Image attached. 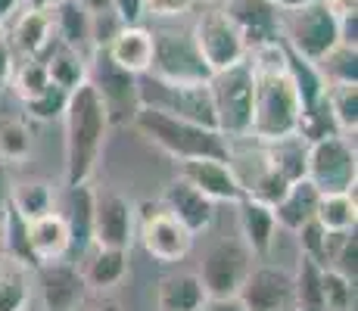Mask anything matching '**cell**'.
<instances>
[{"instance_id":"1","label":"cell","mask_w":358,"mask_h":311,"mask_svg":"<svg viewBox=\"0 0 358 311\" xmlns=\"http://www.w3.org/2000/svg\"><path fill=\"white\" fill-rule=\"evenodd\" d=\"M250 75H252V119L250 140L274 143L299 134L306 119V100L293 78L290 57L284 41L250 47Z\"/></svg>"},{"instance_id":"2","label":"cell","mask_w":358,"mask_h":311,"mask_svg":"<svg viewBox=\"0 0 358 311\" xmlns=\"http://www.w3.org/2000/svg\"><path fill=\"white\" fill-rule=\"evenodd\" d=\"M109 115L100 94L91 81L69 91L63 109V131H66V187H81L91 181L94 168L100 162L103 143L109 134Z\"/></svg>"},{"instance_id":"3","label":"cell","mask_w":358,"mask_h":311,"mask_svg":"<svg viewBox=\"0 0 358 311\" xmlns=\"http://www.w3.org/2000/svg\"><path fill=\"white\" fill-rule=\"evenodd\" d=\"M131 122L153 147H159L175 162H184V159H224L228 162V137H222L215 128H203V124L153 113V109H137Z\"/></svg>"},{"instance_id":"4","label":"cell","mask_w":358,"mask_h":311,"mask_svg":"<svg viewBox=\"0 0 358 311\" xmlns=\"http://www.w3.org/2000/svg\"><path fill=\"white\" fill-rule=\"evenodd\" d=\"M212 109H215V128L228 140H246L252 119V75L250 62H237L231 68L212 72L209 78Z\"/></svg>"},{"instance_id":"5","label":"cell","mask_w":358,"mask_h":311,"mask_svg":"<svg viewBox=\"0 0 358 311\" xmlns=\"http://www.w3.org/2000/svg\"><path fill=\"white\" fill-rule=\"evenodd\" d=\"M306 181L318 193H349L358 181L355 140L340 134H324L308 140Z\"/></svg>"},{"instance_id":"6","label":"cell","mask_w":358,"mask_h":311,"mask_svg":"<svg viewBox=\"0 0 358 311\" xmlns=\"http://www.w3.org/2000/svg\"><path fill=\"white\" fill-rule=\"evenodd\" d=\"M150 34H153V62H150L147 75L169 81V85H203L212 78L190 31L150 29Z\"/></svg>"},{"instance_id":"7","label":"cell","mask_w":358,"mask_h":311,"mask_svg":"<svg viewBox=\"0 0 358 311\" xmlns=\"http://www.w3.org/2000/svg\"><path fill=\"white\" fill-rule=\"evenodd\" d=\"M190 34H194V44L203 62L209 66V72H222V68H231L250 57V44H246L243 31L222 6L206 10L190 29Z\"/></svg>"},{"instance_id":"8","label":"cell","mask_w":358,"mask_h":311,"mask_svg":"<svg viewBox=\"0 0 358 311\" xmlns=\"http://www.w3.org/2000/svg\"><path fill=\"white\" fill-rule=\"evenodd\" d=\"M284 47L290 53H296L299 59L306 62H321L340 44L336 38V19L324 10V3H312V6H302V10H293V13H284Z\"/></svg>"},{"instance_id":"9","label":"cell","mask_w":358,"mask_h":311,"mask_svg":"<svg viewBox=\"0 0 358 311\" xmlns=\"http://www.w3.org/2000/svg\"><path fill=\"white\" fill-rule=\"evenodd\" d=\"M137 240H141L143 252L153 261H159V265H178V261H184L190 255L196 237L171 215V212H165L162 205L156 203L153 209L141 215Z\"/></svg>"},{"instance_id":"10","label":"cell","mask_w":358,"mask_h":311,"mask_svg":"<svg viewBox=\"0 0 358 311\" xmlns=\"http://www.w3.org/2000/svg\"><path fill=\"white\" fill-rule=\"evenodd\" d=\"M252 268V252L240 240H224L212 246L199 268V280L209 299H237L240 283L246 280Z\"/></svg>"},{"instance_id":"11","label":"cell","mask_w":358,"mask_h":311,"mask_svg":"<svg viewBox=\"0 0 358 311\" xmlns=\"http://www.w3.org/2000/svg\"><path fill=\"white\" fill-rule=\"evenodd\" d=\"M87 81H91L94 91L100 94L109 122L134 119V113H137V78L128 75V72H122L119 66H113L103 50H94L91 57H87Z\"/></svg>"},{"instance_id":"12","label":"cell","mask_w":358,"mask_h":311,"mask_svg":"<svg viewBox=\"0 0 358 311\" xmlns=\"http://www.w3.org/2000/svg\"><path fill=\"white\" fill-rule=\"evenodd\" d=\"M237 302L246 311H296L293 271L280 265H252L240 283Z\"/></svg>"},{"instance_id":"13","label":"cell","mask_w":358,"mask_h":311,"mask_svg":"<svg viewBox=\"0 0 358 311\" xmlns=\"http://www.w3.org/2000/svg\"><path fill=\"white\" fill-rule=\"evenodd\" d=\"M134 240V205L122 193H94L91 246L128 252Z\"/></svg>"},{"instance_id":"14","label":"cell","mask_w":358,"mask_h":311,"mask_svg":"<svg viewBox=\"0 0 358 311\" xmlns=\"http://www.w3.org/2000/svg\"><path fill=\"white\" fill-rule=\"evenodd\" d=\"M34 299L44 311H75L87 299L85 277L69 261L34 268Z\"/></svg>"},{"instance_id":"15","label":"cell","mask_w":358,"mask_h":311,"mask_svg":"<svg viewBox=\"0 0 358 311\" xmlns=\"http://www.w3.org/2000/svg\"><path fill=\"white\" fill-rule=\"evenodd\" d=\"M22 240H25V255L31 265H53V261H66L72 252V227L63 212H47V215L25 221L22 224Z\"/></svg>"},{"instance_id":"16","label":"cell","mask_w":358,"mask_h":311,"mask_svg":"<svg viewBox=\"0 0 358 311\" xmlns=\"http://www.w3.org/2000/svg\"><path fill=\"white\" fill-rule=\"evenodd\" d=\"M175 171L181 181H187L212 203H240L243 199V190L224 159H184V162H175Z\"/></svg>"},{"instance_id":"17","label":"cell","mask_w":358,"mask_h":311,"mask_svg":"<svg viewBox=\"0 0 358 311\" xmlns=\"http://www.w3.org/2000/svg\"><path fill=\"white\" fill-rule=\"evenodd\" d=\"M13 50H19L25 59H41L53 44H57V34H53V13L50 6H29L16 13V19L10 22V41Z\"/></svg>"},{"instance_id":"18","label":"cell","mask_w":358,"mask_h":311,"mask_svg":"<svg viewBox=\"0 0 358 311\" xmlns=\"http://www.w3.org/2000/svg\"><path fill=\"white\" fill-rule=\"evenodd\" d=\"M103 53H106L109 62L119 66L122 72L141 78V75L150 72V62H153V34H150V29H143V25H122V29L106 41Z\"/></svg>"},{"instance_id":"19","label":"cell","mask_w":358,"mask_h":311,"mask_svg":"<svg viewBox=\"0 0 358 311\" xmlns=\"http://www.w3.org/2000/svg\"><path fill=\"white\" fill-rule=\"evenodd\" d=\"M159 205L165 212H171V215L181 221L194 237L203 233V231H209L212 221H215V203L206 199L203 193L194 190V187H190L187 181H181V178H175V181L162 190Z\"/></svg>"},{"instance_id":"20","label":"cell","mask_w":358,"mask_h":311,"mask_svg":"<svg viewBox=\"0 0 358 311\" xmlns=\"http://www.w3.org/2000/svg\"><path fill=\"white\" fill-rule=\"evenodd\" d=\"M224 10L231 13V19L240 25L246 44L259 47V44H271V41H280V10L268 0H228Z\"/></svg>"},{"instance_id":"21","label":"cell","mask_w":358,"mask_h":311,"mask_svg":"<svg viewBox=\"0 0 358 311\" xmlns=\"http://www.w3.org/2000/svg\"><path fill=\"white\" fill-rule=\"evenodd\" d=\"M237 205V231H240V243L250 249L252 255L265 259L271 252L274 240H278V221H274L271 205L256 203V199L243 196Z\"/></svg>"},{"instance_id":"22","label":"cell","mask_w":358,"mask_h":311,"mask_svg":"<svg viewBox=\"0 0 358 311\" xmlns=\"http://www.w3.org/2000/svg\"><path fill=\"white\" fill-rule=\"evenodd\" d=\"M34 302V265L0 252V311H25Z\"/></svg>"},{"instance_id":"23","label":"cell","mask_w":358,"mask_h":311,"mask_svg":"<svg viewBox=\"0 0 358 311\" xmlns=\"http://www.w3.org/2000/svg\"><path fill=\"white\" fill-rule=\"evenodd\" d=\"M206 289L196 271H175L156 287V308L159 311H199L206 305Z\"/></svg>"},{"instance_id":"24","label":"cell","mask_w":358,"mask_h":311,"mask_svg":"<svg viewBox=\"0 0 358 311\" xmlns=\"http://www.w3.org/2000/svg\"><path fill=\"white\" fill-rule=\"evenodd\" d=\"M53 13V34H57L59 44L72 47V50L85 53L87 47L94 50V16L85 10V6H78L75 0H57V3L50 6Z\"/></svg>"},{"instance_id":"25","label":"cell","mask_w":358,"mask_h":311,"mask_svg":"<svg viewBox=\"0 0 358 311\" xmlns=\"http://www.w3.org/2000/svg\"><path fill=\"white\" fill-rule=\"evenodd\" d=\"M318 196H321V193L315 190L306 178L293 181L290 187H287L284 196H280V203L271 205L274 221H278V231L296 233L302 224H308V221L315 218V209H318Z\"/></svg>"},{"instance_id":"26","label":"cell","mask_w":358,"mask_h":311,"mask_svg":"<svg viewBox=\"0 0 358 311\" xmlns=\"http://www.w3.org/2000/svg\"><path fill=\"white\" fill-rule=\"evenodd\" d=\"M321 103H324L330 128H334L340 137L355 140V131H358V85H352V81H330V85H324Z\"/></svg>"},{"instance_id":"27","label":"cell","mask_w":358,"mask_h":311,"mask_svg":"<svg viewBox=\"0 0 358 311\" xmlns=\"http://www.w3.org/2000/svg\"><path fill=\"white\" fill-rule=\"evenodd\" d=\"M41 59H44L50 81L57 87H63V91H75L78 85L87 81V53H78L57 41Z\"/></svg>"},{"instance_id":"28","label":"cell","mask_w":358,"mask_h":311,"mask_svg":"<svg viewBox=\"0 0 358 311\" xmlns=\"http://www.w3.org/2000/svg\"><path fill=\"white\" fill-rule=\"evenodd\" d=\"M315 221L324 233H352L358 221V205H355V190L349 193H321Z\"/></svg>"},{"instance_id":"29","label":"cell","mask_w":358,"mask_h":311,"mask_svg":"<svg viewBox=\"0 0 358 311\" xmlns=\"http://www.w3.org/2000/svg\"><path fill=\"white\" fill-rule=\"evenodd\" d=\"M128 271V252L122 249H94L87 268L81 271L85 277V287L94 289V293H106V289L119 287L122 277Z\"/></svg>"},{"instance_id":"30","label":"cell","mask_w":358,"mask_h":311,"mask_svg":"<svg viewBox=\"0 0 358 311\" xmlns=\"http://www.w3.org/2000/svg\"><path fill=\"white\" fill-rule=\"evenodd\" d=\"M268 156V165L284 178L287 184L299 181L306 178V153H308V140L302 134L284 137V140H274V143H262Z\"/></svg>"},{"instance_id":"31","label":"cell","mask_w":358,"mask_h":311,"mask_svg":"<svg viewBox=\"0 0 358 311\" xmlns=\"http://www.w3.org/2000/svg\"><path fill=\"white\" fill-rule=\"evenodd\" d=\"M53 190L50 184L44 181H19V184H10V212L16 215L19 221H34L47 212H53Z\"/></svg>"},{"instance_id":"32","label":"cell","mask_w":358,"mask_h":311,"mask_svg":"<svg viewBox=\"0 0 358 311\" xmlns=\"http://www.w3.org/2000/svg\"><path fill=\"white\" fill-rule=\"evenodd\" d=\"M324 268L318 261L299 255V265L293 271V293H296V311H324V287H321Z\"/></svg>"},{"instance_id":"33","label":"cell","mask_w":358,"mask_h":311,"mask_svg":"<svg viewBox=\"0 0 358 311\" xmlns=\"http://www.w3.org/2000/svg\"><path fill=\"white\" fill-rule=\"evenodd\" d=\"M31 150L29 124L16 115H0V162H22Z\"/></svg>"},{"instance_id":"34","label":"cell","mask_w":358,"mask_h":311,"mask_svg":"<svg viewBox=\"0 0 358 311\" xmlns=\"http://www.w3.org/2000/svg\"><path fill=\"white\" fill-rule=\"evenodd\" d=\"M69 199H72V215H66L69 227H72V246L85 249L91 243V209H94V190H87V184L69 187Z\"/></svg>"},{"instance_id":"35","label":"cell","mask_w":358,"mask_h":311,"mask_svg":"<svg viewBox=\"0 0 358 311\" xmlns=\"http://www.w3.org/2000/svg\"><path fill=\"white\" fill-rule=\"evenodd\" d=\"M10 81H13V91H16V96L22 100V106H25V103H31L34 96H41L47 91L50 75H47L44 59H25L19 68H13Z\"/></svg>"},{"instance_id":"36","label":"cell","mask_w":358,"mask_h":311,"mask_svg":"<svg viewBox=\"0 0 358 311\" xmlns=\"http://www.w3.org/2000/svg\"><path fill=\"white\" fill-rule=\"evenodd\" d=\"M355 50H358V47L336 44L324 59L315 62L321 81H324V85H330V81H352V85H358V75H355V57H358V53Z\"/></svg>"},{"instance_id":"37","label":"cell","mask_w":358,"mask_h":311,"mask_svg":"<svg viewBox=\"0 0 358 311\" xmlns=\"http://www.w3.org/2000/svg\"><path fill=\"white\" fill-rule=\"evenodd\" d=\"M321 287H324V311H355V283L352 280H346L343 274L324 268Z\"/></svg>"},{"instance_id":"38","label":"cell","mask_w":358,"mask_h":311,"mask_svg":"<svg viewBox=\"0 0 358 311\" xmlns=\"http://www.w3.org/2000/svg\"><path fill=\"white\" fill-rule=\"evenodd\" d=\"M66 100H69V91H63V87H57V85H53V81H50L44 94H41V96H34L31 103H25V109H29V115H31V119H41V122L63 119Z\"/></svg>"},{"instance_id":"39","label":"cell","mask_w":358,"mask_h":311,"mask_svg":"<svg viewBox=\"0 0 358 311\" xmlns=\"http://www.w3.org/2000/svg\"><path fill=\"white\" fill-rule=\"evenodd\" d=\"M196 0H143V16L150 19H181L184 13H190V6H194Z\"/></svg>"},{"instance_id":"40","label":"cell","mask_w":358,"mask_h":311,"mask_svg":"<svg viewBox=\"0 0 358 311\" xmlns=\"http://www.w3.org/2000/svg\"><path fill=\"white\" fill-rule=\"evenodd\" d=\"M109 13L119 19V25H141L143 0H109Z\"/></svg>"},{"instance_id":"41","label":"cell","mask_w":358,"mask_h":311,"mask_svg":"<svg viewBox=\"0 0 358 311\" xmlns=\"http://www.w3.org/2000/svg\"><path fill=\"white\" fill-rule=\"evenodd\" d=\"M10 175H6V165L0 162V231H3L6 218H10Z\"/></svg>"},{"instance_id":"42","label":"cell","mask_w":358,"mask_h":311,"mask_svg":"<svg viewBox=\"0 0 358 311\" xmlns=\"http://www.w3.org/2000/svg\"><path fill=\"white\" fill-rule=\"evenodd\" d=\"M321 3H324V10L336 19V22H340V19H346V16H355V13H358V0H321Z\"/></svg>"},{"instance_id":"43","label":"cell","mask_w":358,"mask_h":311,"mask_svg":"<svg viewBox=\"0 0 358 311\" xmlns=\"http://www.w3.org/2000/svg\"><path fill=\"white\" fill-rule=\"evenodd\" d=\"M10 75H13V50H10V44H6L3 29H0V87L10 81Z\"/></svg>"},{"instance_id":"44","label":"cell","mask_w":358,"mask_h":311,"mask_svg":"<svg viewBox=\"0 0 358 311\" xmlns=\"http://www.w3.org/2000/svg\"><path fill=\"white\" fill-rule=\"evenodd\" d=\"M25 6V0H0V29L16 19V13Z\"/></svg>"},{"instance_id":"45","label":"cell","mask_w":358,"mask_h":311,"mask_svg":"<svg viewBox=\"0 0 358 311\" xmlns=\"http://www.w3.org/2000/svg\"><path fill=\"white\" fill-rule=\"evenodd\" d=\"M199 311H246L237 299H206V305Z\"/></svg>"},{"instance_id":"46","label":"cell","mask_w":358,"mask_h":311,"mask_svg":"<svg viewBox=\"0 0 358 311\" xmlns=\"http://www.w3.org/2000/svg\"><path fill=\"white\" fill-rule=\"evenodd\" d=\"M75 311H119V305H115L113 299H100V302H87L85 299Z\"/></svg>"},{"instance_id":"47","label":"cell","mask_w":358,"mask_h":311,"mask_svg":"<svg viewBox=\"0 0 358 311\" xmlns=\"http://www.w3.org/2000/svg\"><path fill=\"white\" fill-rule=\"evenodd\" d=\"M312 3H318V0H278V10L280 13H293V10H302V6H312Z\"/></svg>"},{"instance_id":"48","label":"cell","mask_w":358,"mask_h":311,"mask_svg":"<svg viewBox=\"0 0 358 311\" xmlns=\"http://www.w3.org/2000/svg\"><path fill=\"white\" fill-rule=\"evenodd\" d=\"M75 3L85 6L91 16H94V13H106V10H109V0H75Z\"/></svg>"},{"instance_id":"49","label":"cell","mask_w":358,"mask_h":311,"mask_svg":"<svg viewBox=\"0 0 358 311\" xmlns=\"http://www.w3.org/2000/svg\"><path fill=\"white\" fill-rule=\"evenodd\" d=\"M25 311H44V308H41V305H38V302H31V305H29V308H25Z\"/></svg>"},{"instance_id":"50","label":"cell","mask_w":358,"mask_h":311,"mask_svg":"<svg viewBox=\"0 0 358 311\" xmlns=\"http://www.w3.org/2000/svg\"><path fill=\"white\" fill-rule=\"evenodd\" d=\"M206 3H222V0H206Z\"/></svg>"},{"instance_id":"51","label":"cell","mask_w":358,"mask_h":311,"mask_svg":"<svg viewBox=\"0 0 358 311\" xmlns=\"http://www.w3.org/2000/svg\"><path fill=\"white\" fill-rule=\"evenodd\" d=\"M268 3H278V0H268Z\"/></svg>"}]
</instances>
